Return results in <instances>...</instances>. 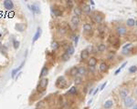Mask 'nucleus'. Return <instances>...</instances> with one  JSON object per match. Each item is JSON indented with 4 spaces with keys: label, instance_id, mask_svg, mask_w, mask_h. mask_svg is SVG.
<instances>
[{
    "label": "nucleus",
    "instance_id": "obj_24",
    "mask_svg": "<svg viewBox=\"0 0 137 109\" xmlns=\"http://www.w3.org/2000/svg\"><path fill=\"white\" fill-rule=\"evenodd\" d=\"M74 52H75V48H74L73 46L69 45V46H68L66 47V53L68 54L69 56H72V55L74 54Z\"/></svg>",
    "mask_w": 137,
    "mask_h": 109
},
{
    "label": "nucleus",
    "instance_id": "obj_18",
    "mask_svg": "<svg viewBox=\"0 0 137 109\" xmlns=\"http://www.w3.org/2000/svg\"><path fill=\"white\" fill-rule=\"evenodd\" d=\"M41 34H42V29L40 28V27H38V29H37V32L35 34L34 37H33V42H36L40 36H41Z\"/></svg>",
    "mask_w": 137,
    "mask_h": 109
},
{
    "label": "nucleus",
    "instance_id": "obj_30",
    "mask_svg": "<svg viewBox=\"0 0 137 109\" xmlns=\"http://www.w3.org/2000/svg\"><path fill=\"white\" fill-rule=\"evenodd\" d=\"M51 48L52 50H58L59 48H60V43L58 42V41H53L51 43Z\"/></svg>",
    "mask_w": 137,
    "mask_h": 109
},
{
    "label": "nucleus",
    "instance_id": "obj_8",
    "mask_svg": "<svg viewBox=\"0 0 137 109\" xmlns=\"http://www.w3.org/2000/svg\"><path fill=\"white\" fill-rule=\"evenodd\" d=\"M3 6L7 10H12L14 8V3H13V1H10V0H4Z\"/></svg>",
    "mask_w": 137,
    "mask_h": 109
},
{
    "label": "nucleus",
    "instance_id": "obj_37",
    "mask_svg": "<svg viewBox=\"0 0 137 109\" xmlns=\"http://www.w3.org/2000/svg\"><path fill=\"white\" fill-rule=\"evenodd\" d=\"M13 45H14V48H15V49H17V48H18V46H19V42L17 41V40H14Z\"/></svg>",
    "mask_w": 137,
    "mask_h": 109
},
{
    "label": "nucleus",
    "instance_id": "obj_16",
    "mask_svg": "<svg viewBox=\"0 0 137 109\" xmlns=\"http://www.w3.org/2000/svg\"><path fill=\"white\" fill-rule=\"evenodd\" d=\"M113 106V101L109 99V100L105 101L103 104V108L104 109H111Z\"/></svg>",
    "mask_w": 137,
    "mask_h": 109
},
{
    "label": "nucleus",
    "instance_id": "obj_46",
    "mask_svg": "<svg viewBox=\"0 0 137 109\" xmlns=\"http://www.w3.org/2000/svg\"><path fill=\"white\" fill-rule=\"evenodd\" d=\"M91 102H92V99H91V100H90L89 102H88V105H90V104H91Z\"/></svg>",
    "mask_w": 137,
    "mask_h": 109
},
{
    "label": "nucleus",
    "instance_id": "obj_47",
    "mask_svg": "<svg viewBox=\"0 0 137 109\" xmlns=\"http://www.w3.org/2000/svg\"><path fill=\"white\" fill-rule=\"evenodd\" d=\"M135 26H137V19L135 20Z\"/></svg>",
    "mask_w": 137,
    "mask_h": 109
},
{
    "label": "nucleus",
    "instance_id": "obj_33",
    "mask_svg": "<svg viewBox=\"0 0 137 109\" xmlns=\"http://www.w3.org/2000/svg\"><path fill=\"white\" fill-rule=\"evenodd\" d=\"M82 83V77L81 76H75L74 77V84H80Z\"/></svg>",
    "mask_w": 137,
    "mask_h": 109
},
{
    "label": "nucleus",
    "instance_id": "obj_29",
    "mask_svg": "<svg viewBox=\"0 0 137 109\" xmlns=\"http://www.w3.org/2000/svg\"><path fill=\"white\" fill-rule=\"evenodd\" d=\"M126 25L129 27H133L135 25V20L133 18H128L126 21Z\"/></svg>",
    "mask_w": 137,
    "mask_h": 109
},
{
    "label": "nucleus",
    "instance_id": "obj_14",
    "mask_svg": "<svg viewBox=\"0 0 137 109\" xmlns=\"http://www.w3.org/2000/svg\"><path fill=\"white\" fill-rule=\"evenodd\" d=\"M99 70H100L102 73H105V72H107V71L109 70V66H108L105 62H102V63L100 64V66H99Z\"/></svg>",
    "mask_w": 137,
    "mask_h": 109
},
{
    "label": "nucleus",
    "instance_id": "obj_7",
    "mask_svg": "<svg viewBox=\"0 0 137 109\" xmlns=\"http://www.w3.org/2000/svg\"><path fill=\"white\" fill-rule=\"evenodd\" d=\"M48 84H49V79H48V78H46V77L41 78V79L39 80L38 88H39V89H41V90H45V89L47 88V86H48Z\"/></svg>",
    "mask_w": 137,
    "mask_h": 109
},
{
    "label": "nucleus",
    "instance_id": "obj_3",
    "mask_svg": "<svg viewBox=\"0 0 137 109\" xmlns=\"http://www.w3.org/2000/svg\"><path fill=\"white\" fill-rule=\"evenodd\" d=\"M135 105V101L133 97L127 96L125 99H123V105L125 108H132Z\"/></svg>",
    "mask_w": 137,
    "mask_h": 109
},
{
    "label": "nucleus",
    "instance_id": "obj_5",
    "mask_svg": "<svg viewBox=\"0 0 137 109\" xmlns=\"http://www.w3.org/2000/svg\"><path fill=\"white\" fill-rule=\"evenodd\" d=\"M132 50H133V45L131 43H128V44H125L122 48V55L123 56H128L132 53Z\"/></svg>",
    "mask_w": 137,
    "mask_h": 109
},
{
    "label": "nucleus",
    "instance_id": "obj_49",
    "mask_svg": "<svg viewBox=\"0 0 137 109\" xmlns=\"http://www.w3.org/2000/svg\"><path fill=\"white\" fill-rule=\"evenodd\" d=\"M83 109H89V107L87 106V107H84V108H83Z\"/></svg>",
    "mask_w": 137,
    "mask_h": 109
},
{
    "label": "nucleus",
    "instance_id": "obj_11",
    "mask_svg": "<svg viewBox=\"0 0 137 109\" xmlns=\"http://www.w3.org/2000/svg\"><path fill=\"white\" fill-rule=\"evenodd\" d=\"M82 29L85 33H91L92 32V25L90 23H85L82 25Z\"/></svg>",
    "mask_w": 137,
    "mask_h": 109
},
{
    "label": "nucleus",
    "instance_id": "obj_32",
    "mask_svg": "<svg viewBox=\"0 0 137 109\" xmlns=\"http://www.w3.org/2000/svg\"><path fill=\"white\" fill-rule=\"evenodd\" d=\"M69 58H70V56H69L68 54H67L66 52L61 56V60H62L63 62H67V61L69 60Z\"/></svg>",
    "mask_w": 137,
    "mask_h": 109
},
{
    "label": "nucleus",
    "instance_id": "obj_27",
    "mask_svg": "<svg viewBox=\"0 0 137 109\" xmlns=\"http://www.w3.org/2000/svg\"><path fill=\"white\" fill-rule=\"evenodd\" d=\"M81 15H82V9H81V7H76L74 8V16L80 17Z\"/></svg>",
    "mask_w": 137,
    "mask_h": 109
},
{
    "label": "nucleus",
    "instance_id": "obj_15",
    "mask_svg": "<svg viewBox=\"0 0 137 109\" xmlns=\"http://www.w3.org/2000/svg\"><path fill=\"white\" fill-rule=\"evenodd\" d=\"M52 13L55 17H60L62 15V11L58 7H52Z\"/></svg>",
    "mask_w": 137,
    "mask_h": 109
},
{
    "label": "nucleus",
    "instance_id": "obj_19",
    "mask_svg": "<svg viewBox=\"0 0 137 109\" xmlns=\"http://www.w3.org/2000/svg\"><path fill=\"white\" fill-rule=\"evenodd\" d=\"M78 74L81 76H86V75H87V68H86L85 67H78Z\"/></svg>",
    "mask_w": 137,
    "mask_h": 109
},
{
    "label": "nucleus",
    "instance_id": "obj_23",
    "mask_svg": "<svg viewBox=\"0 0 137 109\" xmlns=\"http://www.w3.org/2000/svg\"><path fill=\"white\" fill-rule=\"evenodd\" d=\"M106 31V25L104 24H100L98 25V32L100 35H103Z\"/></svg>",
    "mask_w": 137,
    "mask_h": 109
},
{
    "label": "nucleus",
    "instance_id": "obj_1",
    "mask_svg": "<svg viewBox=\"0 0 137 109\" xmlns=\"http://www.w3.org/2000/svg\"><path fill=\"white\" fill-rule=\"evenodd\" d=\"M67 80H66V78H65V76H59L58 78H57V80H56V86L58 87V88H60V89H63V88H65L66 86H67Z\"/></svg>",
    "mask_w": 137,
    "mask_h": 109
},
{
    "label": "nucleus",
    "instance_id": "obj_22",
    "mask_svg": "<svg viewBox=\"0 0 137 109\" xmlns=\"http://www.w3.org/2000/svg\"><path fill=\"white\" fill-rule=\"evenodd\" d=\"M24 65H25V61H23V63H22V64H21L19 67H17V68H16V69H14V70L12 71V73H11V77H12V78H14V77H15L16 74H17V72H19V71H20V69L23 67V66H24Z\"/></svg>",
    "mask_w": 137,
    "mask_h": 109
},
{
    "label": "nucleus",
    "instance_id": "obj_21",
    "mask_svg": "<svg viewBox=\"0 0 137 109\" xmlns=\"http://www.w3.org/2000/svg\"><path fill=\"white\" fill-rule=\"evenodd\" d=\"M96 49H97V51H98V52H100V53H103V52H104V51L107 49V46H106V45H105V44L101 43V44H99V45L97 46Z\"/></svg>",
    "mask_w": 137,
    "mask_h": 109
},
{
    "label": "nucleus",
    "instance_id": "obj_34",
    "mask_svg": "<svg viewBox=\"0 0 137 109\" xmlns=\"http://www.w3.org/2000/svg\"><path fill=\"white\" fill-rule=\"evenodd\" d=\"M16 29H17V31L22 32V31H24V29H25V25H23V24H17V26H16Z\"/></svg>",
    "mask_w": 137,
    "mask_h": 109
},
{
    "label": "nucleus",
    "instance_id": "obj_35",
    "mask_svg": "<svg viewBox=\"0 0 137 109\" xmlns=\"http://www.w3.org/2000/svg\"><path fill=\"white\" fill-rule=\"evenodd\" d=\"M129 73H131V74H133V73H135L137 72V66H132V67H129Z\"/></svg>",
    "mask_w": 137,
    "mask_h": 109
},
{
    "label": "nucleus",
    "instance_id": "obj_13",
    "mask_svg": "<svg viewBox=\"0 0 137 109\" xmlns=\"http://www.w3.org/2000/svg\"><path fill=\"white\" fill-rule=\"evenodd\" d=\"M81 9H82V12H84L85 14H91V6L89 4L83 3L82 7H81Z\"/></svg>",
    "mask_w": 137,
    "mask_h": 109
},
{
    "label": "nucleus",
    "instance_id": "obj_9",
    "mask_svg": "<svg viewBox=\"0 0 137 109\" xmlns=\"http://www.w3.org/2000/svg\"><path fill=\"white\" fill-rule=\"evenodd\" d=\"M97 63H98V59L96 58L95 56H91V57L89 58L88 65H89V67H91V68H93L94 67H96Z\"/></svg>",
    "mask_w": 137,
    "mask_h": 109
},
{
    "label": "nucleus",
    "instance_id": "obj_25",
    "mask_svg": "<svg viewBox=\"0 0 137 109\" xmlns=\"http://www.w3.org/2000/svg\"><path fill=\"white\" fill-rule=\"evenodd\" d=\"M79 74H78V67H72L70 70H69V76H72V77H75L77 76Z\"/></svg>",
    "mask_w": 137,
    "mask_h": 109
},
{
    "label": "nucleus",
    "instance_id": "obj_36",
    "mask_svg": "<svg viewBox=\"0 0 137 109\" xmlns=\"http://www.w3.org/2000/svg\"><path fill=\"white\" fill-rule=\"evenodd\" d=\"M66 5H67V7H68V8H71L74 6V1H72V0H67L66 1Z\"/></svg>",
    "mask_w": 137,
    "mask_h": 109
},
{
    "label": "nucleus",
    "instance_id": "obj_20",
    "mask_svg": "<svg viewBox=\"0 0 137 109\" xmlns=\"http://www.w3.org/2000/svg\"><path fill=\"white\" fill-rule=\"evenodd\" d=\"M48 74H49V67H43V68L41 69V72H40V75H39L40 79H41V78H44L45 76H48Z\"/></svg>",
    "mask_w": 137,
    "mask_h": 109
},
{
    "label": "nucleus",
    "instance_id": "obj_43",
    "mask_svg": "<svg viewBox=\"0 0 137 109\" xmlns=\"http://www.w3.org/2000/svg\"><path fill=\"white\" fill-rule=\"evenodd\" d=\"M99 90H100V88H99V87H98V88H96V89H95V91L93 92V95H95L97 94V92H99Z\"/></svg>",
    "mask_w": 137,
    "mask_h": 109
},
{
    "label": "nucleus",
    "instance_id": "obj_10",
    "mask_svg": "<svg viewBox=\"0 0 137 109\" xmlns=\"http://www.w3.org/2000/svg\"><path fill=\"white\" fill-rule=\"evenodd\" d=\"M129 95V91L127 88H122L120 91H119V95H120L121 99H125Z\"/></svg>",
    "mask_w": 137,
    "mask_h": 109
},
{
    "label": "nucleus",
    "instance_id": "obj_6",
    "mask_svg": "<svg viewBox=\"0 0 137 109\" xmlns=\"http://www.w3.org/2000/svg\"><path fill=\"white\" fill-rule=\"evenodd\" d=\"M80 17H76V16L71 17V19H70V25H71V27L73 29H77L78 27H79V25H80Z\"/></svg>",
    "mask_w": 137,
    "mask_h": 109
},
{
    "label": "nucleus",
    "instance_id": "obj_41",
    "mask_svg": "<svg viewBox=\"0 0 137 109\" xmlns=\"http://www.w3.org/2000/svg\"><path fill=\"white\" fill-rule=\"evenodd\" d=\"M121 71H122V70H121L120 68H118V69H117V70H116V71L114 72V75H115V76H117V75H118V74L120 73Z\"/></svg>",
    "mask_w": 137,
    "mask_h": 109
},
{
    "label": "nucleus",
    "instance_id": "obj_28",
    "mask_svg": "<svg viewBox=\"0 0 137 109\" xmlns=\"http://www.w3.org/2000/svg\"><path fill=\"white\" fill-rule=\"evenodd\" d=\"M58 33L60 34V35H65L67 34V29H66V27L63 26V25H60V27H59V29H58Z\"/></svg>",
    "mask_w": 137,
    "mask_h": 109
},
{
    "label": "nucleus",
    "instance_id": "obj_12",
    "mask_svg": "<svg viewBox=\"0 0 137 109\" xmlns=\"http://www.w3.org/2000/svg\"><path fill=\"white\" fill-rule=\"evenodd\" d=\"M89 56H90V51H89L88 48L83 49L80 52V58H81V60H86L87 58H89Z\"/></svg>",
    "mask_w": 137,
    "mask_h": 109
},
{
    "label": "nucleus",
    "instance_id": "obj_17",
    "mask_svg": "<svg viewBox=\"0 0 137 109\" xmlns=\"http://www.w3.org/2000/svg\"><path fill=\"white\" fill-rule=\"evenodd\" d=\"M37 105H38V106H37V109H47L48 108V103L44 100L38 102Z\"/></svg>",
    "mask_w": 137,
    "mask_h": 109
},
{
    "label": "nucleus",
    "instance_id": "obj_44",
    "mask_svg": "<svg viewBox=\"0 0 137 109\" xmlns=\"http://www.w3.org/2000/svg\"><path fill=\"white\" fill-rule=\"evenodd\" d=\"M90 3H91V5H92V6H94V5H95V3H94V1H93V0L90 1Z\"/></svg>",
    "mask_w": 137,
    "mask_h": 109
},
{
    "label": "nucleus",
    "instance_id": "obj_40",
    "mask_svg": "<svg viewBox=\"0 0 137 109\" xmlns=\"http://www.w3.org/2000/svg\"><path fill=\"white\" fill-rule=\"evenodd\" d=\"M106 84H107V82H105V83H103V84H102V86H101V88H100V89H101V90H103V89L105 88V86H106Z\"/></svg>",
    "mask_w": 137,
    "mask_h": 109
},
{
    "label": "nucleus",
    "instance_id": "obj_4",
    "mask_svg": "<svg viewBox=\"0 0 137 109\" xmlns=\"http://www.w3.org/2000/svg\"><path fill=\"white\" fill-rule=\"evenodd\" d=\"M115 32H116L118 36H124L125 35H127V28H126L125 25H119L116 27Z\"/></svg>",
    "mask_w": 137,
    "mask_h": 109
},
{
    "label": "nucleus",
    "instance_id": "obj_45",
    "mask_svg": "<svg viewBox=\"0 0 137 109\" xmlns=\"http://www.w3.org/2000/svg\"><path fill=\"white\" fill-rule=\"evenodd\" d=\"M132 109H137V105H134L133 107H132Z\"/></svg>",
    "mask_w": 137,
    "mask_h": 109
},
{
    "label": "nucleus",
    "instance_id": "obj_2",
    "mask_svg": "<svg viewBox=\"0 0 137 109\" xmlns=\"http://www.w3.org/2000/svg\"><path fill=\"white\" fill-rule=\"evenodd\" d=\"M91 17L97 24H102L103 20H104V18H105V16L102 12H95L91 15Z\"/></svg>",
    "mask_w": 137,
    "mask_h": 109
},
{
    "label": "nucleus",
    "instance_id": "obj_31",
    "mask_svg": "<svg viewBox=\"0 0 137 109\" xmlns=\"http://www.w3.org/2000/svg\"><path fill=\"white\" fill-rule=\"evenodd\" d=\"M78 89L76 86H72L69 88V90L68 91V95H77Z\"/></svg>",
    "mask_w": 137,
    "mask_h": 109
},
{
    "label": "nucleus",
    "instance_id": "obj_42",
    "mask_svg": "<svg viewBox=\"0 0 137 109\" xmlns=\"http://www.w3.org/2000/svg\"><path fill=\"white\" fill-rule=\"evenodd\" d=\"M126 65H127V62H124V63H123V64H122V66H121V67H119V68H120L121 70H122V68H123V67H125V66H126Z\"/></svg>",
    "mask_w": 137,
    "mask_h": 109
},
{
    "label": "nucleus",
    "instance_id": "obj_39",
    "mask_svg": "<svg viewBox=\"0 0 137 109\" xmlns=\"http://www.w3.org/2000/svg\"><path fill=\"white\" fill-rule=\"evenodd\" d=\"M133 95L137 98V85L134 87V89H133Z\"/></svg>",
    "mask_w": 137,
    "mask_h": 109
},
{
    "label": "nucleus",
    "instance_id": "obj_38",
    "mask_svg": "<svg viewBox=\"0 0 137 109\" xmlns=\"http://www.w3.org/2000/svg\"><path fill=\"white\" fill-rule=\"evenodd\" d=\"M78 41H79V35H76L75 36V38H74V45L77 46L78 45Z\"/></svg>",
    "mask_w": 137,
    "mask_h": 109
},
{
    "label": "nucleus",
    "instance_id": "obj_26",
    "mask_svg": "<svg viewBox=\"0 0 137 109\" xmlns=\"http://www.w3.org/2000/svg\"><path fill=\"white\" fill-rule=\"evenodd\" d=\"M31 10H32V12L35 13V14H39V12H40V8H39V7L37 4H32Z\"/></svg>",
    "mask_w": 137,
    "mask_h": 109
},
{
    "label": "nucleus",
    "instance_id": "obj_48",
    "mask_svg": "<svg viewBox=\"0 0 137 109\" xmlns=\"http://www.w3.org/2000/svg\"><path fill=\"white\" fill-rule=\"evenodd\" d=\"M2 47V44H1V42H0V48Z\"/></svg>",
    "mask_w": 137,
    "mask_h": 109
}]
</instances>
